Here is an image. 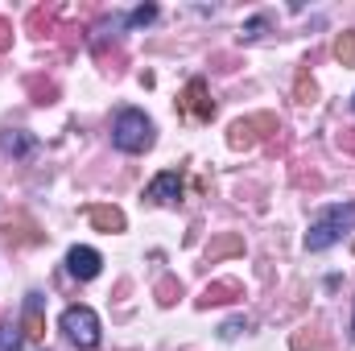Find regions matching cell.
I'll return each instance as SVG.
<instances>
[{
    "mask_svg": "<svg viewBox=\"0 0 355 351\" xmlns=\"http://www.w3.org/2000/svg\"><path fill=\"white\" fill-rule=\"evenodd\" d=\"M322 351V339L318 335H293V351Z\"/></svg>",
    "mask_w": 355,
    "mask_h": 351,
    "instance_id": "19",
    "label": "cell"
},
{
    "mask_svg": "<svg viewBox=\"0 0 355 351\" xmlns=\"http://www.w3.org/2000/svg\"><path fill=\"white\" fill-rule=\"evenodd\" d=\"M236 298H244V285L240 281H211L207 289H202V298H198V306L207 310V306H223V302H236Z\"/></svg>",
    "mask_w": 355,
    "mask_h": 351,
    "instance_id": "7",
    "label": "cell"
},
{
    "mask_svg": "<svg viewBox=\"0 0 355 351\" xmlns=\"http://www.w3.org/2000/svg\"><path fill=\"white\" fill-rule=\"evenodd\" d=\"M25 327H29L33 339L46 335V331H42V293H29V298H25Z\"/></svg>",
    "mask_w": 355,
    "mask_h": 351,
    "instance_id": "12",
    "label": "cell"
},
{
    "mask_svg": "<svg viewBox=\"0 0 355 351\" xmlns=\"http://www.w3.org/2000/svg\"><path fill=\"white\" fill-rule=\"evenodd\" d=\"M178 108H182V116H190V120H198V124H207V120L215 116V103L207 99V83H202V79H190V83H186Z\"/></svg>",
    "mask_w": 355,
    "mask_h": 351,
    "instance_id": "4",
    "label": "cell"
},
{
    "mask_svg": "<svg viewBox=\"0 0 355 351\" xmlns=\"http://www.w3.org/2000/svg\"><path fill=\"white\" fill-rule=\"evenodd\" d=\"M29 91L37 95L33 103H54V95H58V87H54V83H42V79H29Z\"/></svg>",
    "mask_w": 355,
    "mask_h": 351,
    "instance_id": "17",
    "label": "cell"
},
{
    "mask_svg": "<svg viewBox=\"0 0 355 351\" xmlns=\"http://www.w3.org/2000/svg\"><path fill=\"white\" fill-rule=\"evenodd\" d=\"M21 343H25L21 327L17 323H0V351H21Z\"/></svg>",
    "mask_w": 355,
    "mask_h": 351,
    "instance_id": "14",
    "label": "cell"
},
{
    "mask_svg": "<svg viewBox=\"0 0 355 351\" xmlns=\"http://www.w3.org/2000/svg\"><path fill=\"white\" fill-rule=\"evenodd\" d=\"M335 58H339L343 67H355V29L339 33V42H335Z\"/></svg>",
    "mask_w": 355,
    "mask_h": 351,
    "instance_id": "13",
    "label": "cell"
},
{
    "mask_svg": "<svg viewBox=\"0 0 355 351\" xmlns=\"http://www.w3.org/2000/svg\"><path fill=\"white\" fill-rule=\"evenodd\" d=\"M223 257H244V236H236V232H223V236H215V240L207 244V264L223 261Z\"/></svg>",
    "mask_w": 355,
    "mask_h": 351,
    "instance_id": "8",
    "label": "cell"
},
{
    "mask_svg": "<svg viewBox=\"0 0 355 351\" xmlns=\"http://www.w3.org/2000/svg\"><path fill=\"white\" fill-rule=\"evenodd\" d=\"M355 228V203H339V207H327L314 223H310V232H306V248L310 252H327L343 232H352Z\"/></svg>",
    "mask_w": 355,
    "mask_h": 351,
    "instance_id": "1",
    "label": "cell"
},
{
    "mask_svg": "<svg viewBox=\"0 0 355 351\" xmlns=\"http://www.w3.org/2000/svg\"><path fill=\"white\" fill-rule=\"evenodd\" d=\"M339 145H343V149H352V153H355V128H343V132H339Z\"/></svg>",
    "mask_w": 355,
    "mask_h": 351,
    "instance_id": "23",
    "label": "cell"
},
{
    "mask_svg": "<svg viewBox=\"0 0 355 351\" xmlns=\"http://www.w3.org/2000/svg\"><path fill=\"white\" fill-rule=\"evenodd\" d=\"M261 29H265V17H252V21H248V25H244L240 33H244V37H257Z\"/></svg>",
    "mask_w": 355,
    "mask_h": 351,
    "instance_id": "21",
    "label": "cell"
},
{
    "mask_svg": "<svg viewBox=\"0 0 355 351\" xmlns=\"http://www.w3.org/2000/svg\"><path fill=\"white\" fill-rule=\"evenodd\" d=\"M4 50H12V25L0 17V54H4Z\"/></svg>",
    "mask_w": 355,
    "mask_h": 351,
    "instance_id": "20",
    "label": "cell"
},
{
    "mask_svg": "<svg viewBox=\"0 0 355 351\" xmlns=\"http://www.w3.org/2000/svg\"><path fill=\"white\" fill-rule=\"evenodd\" d=\"M58 323H62L67 339H71L79 351H95L99 348V314H95L91 306H67Z\"/></svg>",
    "mask_w": 355,
    "mask_h": 351,
    "instance_id": "3",
    "label": "cell"
},
{
    "mask_svg": "<svg viewBox=\"0 0 355 351\" xmlns=\"http://www.w3.org/2000/svg\"><path fill=\"white\" fill-rule=\"evenodd\" d=\"M67 268H71V277H79V281H91V277H99V268H103V257L87 248V244H75L71 252H67Z\"/></svg>",
    "mask_w": 355,
    "mask_h": 351,
    "instance_id": "5",
    "label": "cell"
},
{
    "mask_svg": "<svg viewBox=\"0 0 355 351\" xmlns=\"http://www.w3.org/2000/svg\"><path fill=\"white\" fill-rule=\"evenodd\" d=\"M352 335H355V331H352Z\"/></svg>",
    "mask_w": 355,
    "mask_h": 351,
    "instance_id": "25",
    "label": "cell"
},
{
    "mask_svg": "<svg viewBox=\"0 0 355 351\" xmlns=\"http://www.w3.org/2000/svg\"><path fill=\"white\" fill-rule=\"evenodd\" d=\"M178 298H182V281H178V277H162V281H157V302H162V306H174Z\"/></svg>",
    "mask_w": 355,
    "mask_h": 351,
    "instance_id": "15",
    "label": "cell"
},
{
    "mask_svg": "<svg viewBox=\"0 0 355 351\" xmlns=\"http://www.w3.org/2000/svg\"><path fill=\"white\" fill-rule=\"evenodd\" d=\"M244 331V323L240 318H232V323H223V339H232V335H240Z\"/></svg>",
    "mask_w": 355,
    "mask_h": 351,
    "instance_id": "22",
    "label": "cell"
},
{
    "mask_svg": "<svg viewBox=\"0 0 355 351\" xmlns=\"http://www.w3.org/2000/svg\"><path fill=\"white\" fill-rule=\"evenodd\" d=\"M352 103H355V99H352Z\"/></svg>",
    "mask_w": 355,
    "mask_h": 351,
    "instance_id": "26",
    "label": "cell"
},
{
    "mask_svg": "<svg viewBox=\"0 0 355 351\" xmlns=\"http://www.w3.org/2000/svg\"><path fill=\"white\" fill-rule=\"evenodd\" d=\"M112 145L120 153H145L153 145V120L145 112H137V108H124L116 116V124H112Z\"/></svg>",
    "mask_w": 355,
    "mask_h": 351,
    "instance_id": "2",
    "label": "cell"
},
{
    "mask_svg": "<svg viewBox=\"0 0 355 351\" xmlns=\"http://www.w3.org/2000/svg\"><path fill=\"white\" fill-rule=\"evenodd\" d=\"M227 145L232 149H252L257 145V120H236L232 132H227Z\"/></svg>",
    "mask_w": 355,
    "mask_h": 351,
    "instance_id": "10",
    "label": "cell"
},
{
    "mask_svg": "<svg viewBox=\"0 0 355 351\" xmlns=\"http://www.w3.org/2000/svg\"><path fill=\"white\" fill-rule=\"evenodd\" d=\"M153 17H157V8H153V4H141V8H132V12H128V21H124V25H128V29H141V25H149Z\"/></svg>",
    "mask_w": 355,
    "mask_h": 351,
    "instance_id": "16",
    "label": "cell"
},
{
    "mask_svg": "<svg viewBox=\"0 0 355 351\" xmlns=\"http://www.w3.org/2000/svg\"><path fill=\"white\" fill-rule=\"evenodd\" d=\"M87 219L99 228V232H124V211L120 207H87Z\"/></svg>",
    "mask_w": 355,
    "mask_h": 351,
    "instance_id": "9",
    "label": "cell"
},
{
    "mask_svg": "<svg viewBox=\"0 0 355 351\" xmlns=\"http://www.w3.org/2000/svg\"><path fill=\"white\" fill-rule=\"evenodd\" d=\"M178 194H182V178H178V170H166V174H157L149 186H145V198H149V203H178Z\"/></svg>",
    "mask_w": 355,
    "mask_h": 351,
    "instance_id": "6",
    "label": "cell"
},
{
    "mask_svg": "<svg viewBox=\"0 0 355 351\" xmlns=\"http://www.w3.org/2000/svg\"><path fill=\"white\" fill-rule=\"evenodd\" d=\"M352 252H355V244H352Z\"/></svg>",
    "mask_w": 355,
    "mask_h": 351,
    "instance_id": "24",
    "label": "cell"
},
{
    "mask_svg": "<svg viewBox=\"0 0 355 351\" xmlns=\"http://www.w3.org/2000/svg\"><path fill=\"white\" fill-rule=\"evenodd\" d=\"M0 153H12V157H29V153H33V141H29L25 132H4V141H0Z\"/></svg>",
    "mask_w": 355,
    "mask_h": 351,
    "instance_id": "11",
    "label": "cell"
},
{
    "mask_svg": "<svg viewBox=\"0 0 355 351\" xmlns=\"http://www.w3.org/2000/svg\"><path fill=\"white\" fill-rule=\"evenodd\" d=\"M310 99H314V79L297 75V103H310Z\"/></svg>",
    "mask_w": 355,
    "mask_h": 351,
    "instance_id": "18",
    "label": "cell"
}]
</instances>
